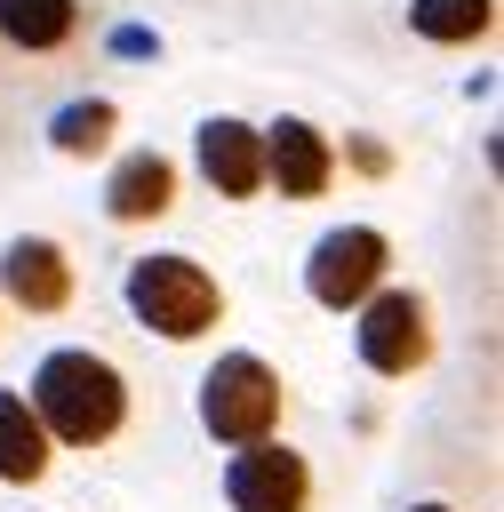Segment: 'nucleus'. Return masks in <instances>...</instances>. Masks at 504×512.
Listing matches in <instances>:
<instances>
[{"instance_id": "f257e3e1", "label": "nucleus", "mask_w": 504, "mask_h": 512, "mask_svg": "<svg viewBox=\"0 0 504 512\" xmlns=\"http://www.w3.org/2000/svg\"><path fill=\"white\" fill-rule=\"evenodd\" d=\"M32 416H40V432H56L72 448H96V440L120 432L128 384L104 352H48L40 376H32Z\"/></svg>"}, {"instance_id": "f03ea898", "label": "nucleus", "mask_w": 504, "mask_h": 512, "mask_svg": "<svg viewBox=\"0 0 504 512\" xmlns=\"http://www.w3.org/2000/svg\"><path fill=\"white\" fill-rule=\"evenodd\" d=\"M128 312H136L144 328H160L168 344H192V336L216 328L224 296H216V280H208L192 256H136V264H128Z\"/></svg>"}, {"instance_id": "7ed1b4c3", "label": "nucleus", "mask_w": 504, "mask_h": 512, "mask_svg": "<svg viewBox=\"0 0 504 512\" xmlns=\"http://www.w3.org/2000/svg\"><path fill=\"white\" fill-rule=\"evenodd\" d=\"M272 416H280V376L256 360V352H232V360H216L208 368V384H200V424L216 432V440H264L272 432Z\"/></svg>"}, {"instance_id": "20e7f679", "label": "nucleus", "mask_w": 504, "mask_h": 512, "mask_svg": "<svg viewBox=\"0 0 504 512\" xmlns=\"http://www.w3.org/2000/svg\"><path fill=\"white\" fill-rule=\"evenodd\" d=\"M384 264H392V248H384V232H368V224H344V232H328L320 248H312V296L328 304V312H344V304H360L376 280H384Z\"/></svg>"}, {"instance_id": "39448f33", "label": "nucleus", "mask_w": 504, "mask_h": 512, "mask_svg": "<svg viewBox=\"0 0 504 512\" xmlns=\"http://www.w3.org/2000/svg\"><path fill=\"white\" fill-rule=\"evenodd\" d=\"M224 496H232V512H304L312 472H304L296 448L248 440V456H232V472H224Z\"/></svg>"}, {"instance_id": "423d86ee", "label": "nucleus", "mask_w": 504, "mask_h": 512, "mask_svg": "<svg viewBox=\"0 0 504 512\" xmlns=\"http://www.w3.org/2000/svg\"><path fill=\"white\" fill-rule=\"evenodd\" d=\"M424 352H432L424 296H408V288H384V296L360 312V360H368L376 376H408Z\"/></svg>"}, {"instance_id": "0eeeda50", "label": "nucleus", "mask_w": 504, "mask_h": 512, "mask_svg": "<svg viewBox=\"0 0 504 512\" xmlns=\"http://www.w3.org/2000/svg\"><path fill=\"white\" fill-rule=\"evenodd\" d=\"M264 176H272L288 200H312V192H328L336 152H328V136H320L312 120H280V128H264Z\"/></svg>"}, {"instance_id": "6e6552de", "label": "nucleus", "mask_w": 504, "mask_h": 512, "mask_svg": "<svg viewBox=\"0 0 504 512\" xmlns=\"http://www.w3.org/2000/svg\"><path fill=\"white\" fill-rule=\"evenodd\" d=\"M0 288H8L24 312H64V296H72V264H64L56 240H8V256H0Z\"/></svg>"}, {"instance_id": "1a4fd4ad", "label": "nucleus", "mask_w": 504, "mask_h": 512, "mask_svg": "<svg viewBox=\"0 0 504 512\" xmlns=\"http://www.w3.org/2000/svg\"><path fill=\"white\" fill-rule=\"evenodd\" d=\"M200 168H208V184L224 200H248L264 184V136L248 120H208L200 128Z\"/></svg>"}, {"instance_id": "9d476101", "label": "nucleus", "mask_w": 504, "mask_h": 512, "mask_svg": "<svg viewBox=\"0 0 504 512\" xmlns=\"http://www.w3.org/2000/svg\"><path fill=\"white\" fill-rule=\"evenodd\" d=\"M176 200V168L160 160V152H128L120 168H112V184H104V208L120 216V224H144V216H160Z\"/></svg>"}, {"instance_id": "9b49d317", "label": "nucleus", "mask_w": 504, "mask_h": 512, "mask_svg": "<svg viewBox=\"0 0 504 512\" xmlns=\"http://www.w3.org/2000/svg\"><path fill=\"white\" fill-rule=\"evenodd\" d=\"M48 472V432L24 408V392H0V480H40Z\"/></svg>"}, {"instance_id": "f8f14e48", "label": "nucleus", "mask_w": 504, "mask_h": 512, "mask_svg": "<svg viewBox=\"0 0 504 512\" xmlns=\"http://www.w3.org/2000/svg\"><path fill=\"white\" fill-rule=\"evenodd\" d=\"M80 32V0H0V40L16 48H64Z\"/></svg>"}, {"instance_id": "ddd939ff", "label": "nucleus", "mask_w": 504, "mask_h": 512, "mask_svg": "<svg viewBox=\"0 0 504 512\" xmlns=\"http://www.w3.org/2000/svg\"><path fill=\"white\" fill-rule=\"evenodd\" d=\"M408 24H416L424 40H480V32H488V0H416Z\"/></svg>"}, {"instance_id": "4468645a", "label": "nucleus", "mask_w": 504, "mask_h": 512, "mask_svg": "<svg viewBox=\"0 0 504 512\" xmlns=\"http://www.w3.org/2000/svg\"><path fill=\"white\" fill-rule=\"evenodd\" d=\"M112 104L96 96V104H64L56 112V152H104V136H112Z\"/></svg>"}, {"instance_id": "2eb2a0df", "label": "nucleus", "mask_w": 504, "mask_h": 512, "mask_svg": "<svg viewBox=\"0 0 504 512\" xmlns=\"http://www.w3.org/2000/svg\"><path fill=\"white\" fill-rule=\"evenodd\" d=\"M416 512H448V504H416Z\"/></svg>"}]
</instances>
